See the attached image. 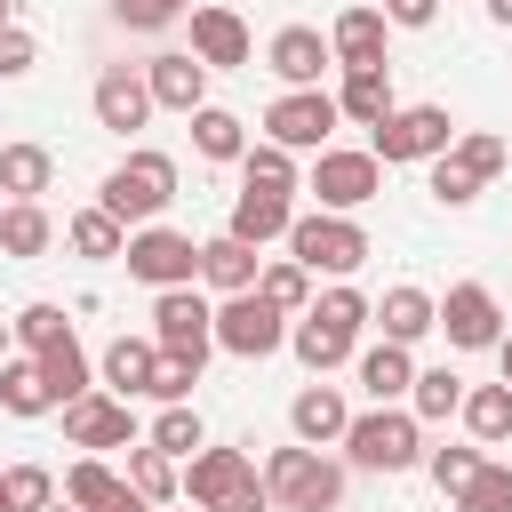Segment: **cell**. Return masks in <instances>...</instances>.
<instances>
[{
  "mask_svg": "<svg viewBox=\"0 0 512 512\" xmlns=\"http://www.w3.org/2000/svg\"><path fill=\"white\" fill-rule=\"evenodd\" d=\"M448 512H512V464H496V456H488V464H480V480H472Z\"/></svg>",
  "mask_w": 512,
  "mask_h": 512,
  "instance_id": "f6af8a7d",
  "label": "cell"
},
{
  "mask_svg": "<svg viewBox=\"0 0 512 512\" xmlns=\"http://www.w3.org/2000/svg\"><path fill=\"white\" fill-rule=\"evenodd\" d=\"M144 440H152L160 456L192 464V456L208 448V424H200V408H192V400H176V408H160V416H152V432H144Z\"/></svg>",
  "mask_w": 512,
  "mask_h": 512,
  "instance_id": "836d02e7",
  "label": "cell"
},
{
  "mask_svg": "<svg viewBox=\"0 0 512 512\" xmlns=\"http://www.w3.org/2000/svg\"><path fill=\"white\" fill-rule=\"evenodd\" d=\"M56 504V472L48 464H8L0 472V512H48Z\"/></svg>",
  "mask_w": 512,
  "mask_h": 512,
  "instance_id": "7bdbcfd3",
  "label": "cell"
},
{
  "mask_svg": "<svg viewBox=\"0 0 512 512\" xmlns=\"http://www.w3.org/2000/svg\"><path fill=\"white\" fill-rule=\"evenodd\" d=\"M88 104H96V128H112V136L144 128V120H152L144 64H104V72H96V88H88Z\"/></svg>",
  "mask_w": 512,
  "mask_h": 512,
  "instance_id": "2e32d148",
  "label": "cell"
},
{
  "mask_svg": "<svg viewBox=\"0 0 512 512\" xmlns=\"http://www.w3.org/2000/svg\"><path fill=\"white\" fill-rule=\"evenodd\" d=\"M96 208H112L128 232L160 224V216L176 208V160H168V152H152V144H136V152L96 184Z\"/></svg>",
  "mask_w": 512,
  "mask_h": 512,
  "instance_id": "6da1fadb",
  "label": "cell"
},
{
  "mask_svg": "<svg viewBox=\"0 0 512 512\" xmlns=\"http://www.w3.org/2000/svg\"><path fill=\"white\" fill-rule=\"evenodd\" d=\"M384 32H392V16L384 8H344L336 24H328V48H336V72H352V64H384Z\"/></svg>",
  "mask_w": 512,
  "mask_h": 512,
  "instance_id": "603a6c76",
  "label": "cell"
},
{
  "mask_svg": "<svg viewBox=\"0 0 512 512\" xmlns=\"http://www.w3.org/2000/svg\"><path fill=\"white\" fill-rule=\"evenodd\" d=\"M496 368H504V384H512V328H504V344H496Z\"/></svg>",
  "mask_w": 512,
  "mask_h": 512,
  "instance_id": "db71d44e",
  "label": "cell"
},
{
  "mask_svg": "<svg viewBox=\"0 0 512 512\" xmlns=\"http://www.w3.org/2000/svg\"><path fill=\"white\" fill-rule=\"evenodd\" d=\"M40 384L56 392V408H72V400H88V392H96V360L80 352V336H64V344H48V352H40Z\"/></svg>",
  "mask_w": 512,
  "mask_h": 512,
  "instance_id": "83f0119b",
  "label": "cell"
},
{
  "mask_svg": "<svg viewBox=\"0 0 512 512\" xmlns=\"http://www.w3.org/2000/svg\"><path fill=\"white\" fill-rule=\"evenodd\" d=\"M264 480V464L248 456V448H200L192 464H184V496H192V512H216V504H232L240 488H256Z\"/></svg>",
  "mask_w": 512,
  "mask_h": 512,
  "instance_id": "7c38bea8",
  "label": "cell"
},
{
  "mask_svg": "<svg viewBox=\"0 0 512 512\" xmlns=\"http://www.w3.org/2000/svg\"><path fill=\"white\" fill-rule=\"evenodd\" d=\"M464 392H472V384H464L456 368H416V392H408V416H416V424H448V416L464 408Z\"/></svg>",
  "mask_w": 512,
  "mask_h": 512,
  "instance_id": "d6a6232c",
  "label": "cell"
},
{
  "mask_svg": "<svg viewBox=\"0 0 512 512\" xmlns=\"http://www.w3.org/2000/svg\"><path fill=\"white\" fill-rule=\"evenodd\" d=\"M288 352H296V360H304L312 376H328V368H344V360H352L360 344H352V336H336V328H320V320L304 312V320L288 328Z\"/></svg>",
  "mask_w": 512,
  "mask_h": 512,
  "instance_id": "74e56055",
  "label": "cell"
},
{
  "mask_svg": "<svg viewBox=\"0 0 512 512\" xmlns=\"http://www.w3.org/2000/svg\"><path fill=\"white\" fill-rule=\"evenodd\" d=\"M376 328H384V344H424V336L440 328V296H424L416 280H400V288H384Z\"/></svg>",
  "mask_w": 512,
  "mask_h": 512,
  "instance_id": "cb8c5ba5",
  "label": "cell"
},
{
  "mask_svg": "<svg viewBox=\"0 0 512 512\" xmlns=\"http://www.w3.org/2000/svg\"><path fill=\"white\" fill-rule=\"evenodd\" d=\"M192 152L216 160V168H224V160L240 168V152H248V120L224 112V104H200V112H192Z\"/></svg>",
  "mask_w": 512,
  "mask_h": 512,
  "instance_id": "f546056e",
  "label": "cell"
},
{
  "mask_svg": "<svg viewBox=\"0 0 512 512\" xmlns=\"http://www.w3.org/2000/svg\"><path fill=\"white\" fill-rule=\"evenodd\" d=\"M264 64H272L288 88H320V72H336V48H328V32H312V24H280V32L264 40Z\"/></svg>",
  "mask_w": 512,
  "mask_h": 512,
  "instance_id": "ac0fdd59",
  "label": "cell"
},
{
  "mask_svg": "<svg viewBox=\"0 0 512 512\" xmlns=\"http://www.w3.org/2000/svg\"><path fill=\"white\" fill-rule=\"evenodd\" d=\"M64 240H72V256H88V264H120V256H128V224H120L112 208H96V200L64 224Z\"/></svg>",
  "mask_w": 512,
  "mask_h": 512,
  "instance_id": "4316f807",
  "label": "cell"
},
{
  "mask_svg": "<svg viewBox=\"0 0 512 512\" xmlns=\"http://www.w3.org/2000/svg\"><path fill=\"white\" fill-rule=\"evenodd\" d=\"M288 312L280 304H264L256 288L248 296H216V352H232V360H272V352H288Z\"/></svg>",
  "mask_w": 512,
  "mask_h": 512,
  "instance_id": "ba28073f",
  "label": "cell"
},
{
  "mask_svg": "<svg viewBox=\"0 0 512 512\" xmlns=\"http://www.w3.org/2000/svg\"><path fill=\"white\" fill-rule=\"evenodd\" d=\"M256 296H264V304H280L288 320H304V312H312V272H304L296 256H280V264H264Z\"/></svg>",
  "mask_w": 512,
  "mask_h": 512,
  "instance_id": "ab89813d",
  "label": "cell"
},
{
  "mask_svg": "<svg viewBox=\"0 0 512 512\" xmlns=\"http://www.w3.org/2000/svg\"><path fill=\"white\" fill-rule=\"evenodd\" d=\"M128 488H136L144 504H176V496H184V464L160 456L152 440H136V448H128Z\"/></svg>",
  "mask_w": 512,
  "mask_h": 512,
  "instance_id": "1f68e13d",
  "label": "cell"
},
{
  "mask_svg": "<svg viewBox=\"0 0 512 512\" xmlns=\"http://www.w3.org/2000/svg\"><path fill=\"white\" fill-rule=\"evenodd\" d=\"M64 440L72 448H88V456H104V448H136V416H128V400L120 392H88V400H72L64 408Z\"/></svg>",
  "mask_w": 512,
  "mask_h": 512,
  "instance_id": "5bb4252c",
  "label": "cell"
},
{
  "mask_svg": "<svg viewBox=\"0 0 512 512\" xmlns=\"http://www.w3.org/2000/svg\"><path fill=\"white\" fill-rule=\"evenodd\" d=\"M304 192H312L328 216H360V208L384 192V160H376L368 144H328V152H312Z\"/></svg>",
  "mask_w": 512,
  "mask_h": 512,
  "instance_id": "277c9868",
  "label": "cell"
},
{
  "mask_svg": "<svg viewBox=\"0 0 512 512\" xmlns=\"http://www.w3.org/2000/svg\"><path fill=\"white\" fill-rule=\"evenodd\" d=\"M488 24H504V32H512V0H488Z\"/></svg>",
  "mask_w": 512,
  "mask_h": 512,
  "instance_id": "f5cc1de1",
  "label": "cell"
},
{
  "mask_svg": "<svg viewBox=\"0 0 512 512\" xmlns=\"http://www.w3.org/2000/svg\"><path fill=\"white\" fill-rule=\"evenodd\" d=\"M104 512H160V504H144V496H136V488H120V496H112V504H104Z\"/></svg>",
  "mask_w": 512,
  "mask_h": 512,
  "instance_id": "816d5d0a",
  "label": "cell"
},
{
  "mask_svg": "<svg viewBox=\"0 0 512 512\" xmlns=\"http://www.w3.org/2000/svg\"><path fill=\"white\" fill-rule=\"evenodd\" d=\"M352 384L368 392V408H400L408 392H416V360H408V344H360L352 352Z\"/></svg>",
  "mask_w": 512,
  "mask_h": 512,
  "instance_id": "d6986e66",
  "label": "cell"
},
{
  "mask_svg": "<svg viewBox=\"0 0 512 512\" xmlns=\"http://www.w3.org/2000/svg\"><path fill=\"white\" fill-rule=\"evenodd\" d=\"M288 432L304 440V448H344V432H352V400H344V384H304L296 400H288Z\"/></svg>",
  "mask_w": 512,
  "mask_h": 512,
  "instance_id": "e0dca14e",
  "label": "cell"
},
{
  "mask_svg": "<svg viewBox=\"0 0 512 512\" xmlns=\"http://www.w3.org/2000/svg\"><path fill=\"white\" fill-rule=\"evenodd\" d=\"M384 16H392L400 32H424V24L440 16V0H384Z\"/></svg>",
  "mask_w": 512,
  "mask_h": 512,
  "instance_id": "f907efd6",
  "label": "cell"
},
{
  "mask_svg": "<svg viewBox=\"0 0 512 512\" xmlns=\"http://www.w3.org/2000/svg\"><path fill=\"white\" fill-rule=\"evenodd\" d=\"M344 128L336 112V88H280L264 104V144H288V152H328Z\"/></svg>",
  "mask_w": 512,
  "mask_h": 512,
  "instance_id": "8992f818",
  "label": "cell"
},
{
  "mask_svg": "<svg viewBox=\"0 0 512 512\" xmlns=\"http://www.w3.org/2000/svg\"><path fill=\"white\" fill-rule=\"evenodd\" d=\"M120 488H128V472H112L104 456H80V464L64 472V504H80V512H104Z\"/></svg>",
  "mask_w": 512,
  "mask_h": 512,
  "instance_id": "f35d334b",
  "label": "cell"
},
{
  "mask_svg": "<svg viewBox=\"0 0 512 512\" xmlns=\"http://www.w3.org/2000/svg\"><path fill=\"white\" fill-rule=\"evenodd\" d=\"M288 256L320 280H352L368 256H376V240H368V224L360 216H328V208H296V224H288Z\"/></svg>",
  "mask_w": 512,
  "mask_h": 512,
  "instance_id": "7a4b0ae2",
  "label": "cell"
},
{
  "mask_svg": "<svg viewBox=\"0 0 512 512\" xmlns=\"http://www.w3.org/2000/svg\"><path fill=\"white\" fill-rule=\"evenodd\" d=\"M152 344L176 352V360H192V368H208V352H216V304L200 288H160L152 296Z\"/></svg>",
  "mask_w": 512,
  "mask_h": 512,
  "instance_id": "30bf717a",
  "label": "cell"
},
{
  "mask_svg": "<svg viewBox=\"0 0 512 512\" xmlns=\"http://www.w3.org/2000/svg\"><path fill=\"white\" fill-rule=\"evenodd\" d=\"M344 456L360 472H416L424 464V424L408 408H360L344 432Z\"/></svg>",
  "mask_w": 512,
  "mask_h": 512,
  "instance_id": "5b68a950",
  "label": "cell"
},
{
  "mask_svg": "<svg viewBox=\"0 0 512 512\" xmlns=\"http://www.w3.org/2000/svg\"><path fill=\"white\" fill-rule=\"evenodd\" d=\"M424 192H432L440 208H472V200H480V176H472V168H456V160H432Z\"/></svg>",
  "mask_w": 512,
  "mask_h": 512,
  "instance_id": "bcb514c9",
  "label": "cell"
},
{
  "mask_svg": "<svg viewBox=\"0 0 512 512\" xmlns=\"http://www.w3.org/2000/svg\"><path fill=\"white\" fill-rule=\"evenodd\" d=\"M152 368H160V344L152 336H112L104 360H96V384L120 392V400H144L152 392Z\"/></svg>",
  "mask_w": 512,
  "mask_h": 512,
  "instance_id": "7402d4cb",
  "label": "cell"
},
{
  "mask_svg": "<svg viewBox=\"0 0 512 512\" xmlns=\"http://www.w3.org/2000/svg\"><path fill=\"white\" fill-rule=\"evenodd\" d=\"M144 88H152V112H200L208 104V64L192 56V48H160L152 64H144Z\"/></svg>",
  "mask_w": 512,
  "mask_h": 512,
  "instance_id": "9a60e30c",
  "label": "cell"
},
{
  "mask_svg": "<svg viewBox=\"0 0 512 512\" xmlns=\"http://www.w3.org/2000/svg\"><path fill=\"white\" fill-rule=\"evenodd\" d=\"M56 184V152L48 144H0V192L8 200H40Z\"/></svg>",
  "mask_w": 512,
  "mask_h": 512,
  "instance_id": "4dcf8cb0",
  "label": "cell"
},
{
  "mask_svg": "<svg viewBox=\"0 0 512 512\" xmlns=\"http://www.w3.org/2000/svg\"><path fill=\"white\" fill-rule=\"evenodd\" d=\"M264 488H272V512H336L344 504V464L296 440V448L264 456Z\"/></svg>",
  "mask_w": 512,
  "mask_h": 512,
  "instance_id": "3957f363",
  "label": "cell"
},
{
  "mask_svg": "<svg viewBox=\"0 0 512 512\" xmlns=\"http://www.w3.org/2000/svg\"><path fill=\"white\" fill-rule=\"evenodd\" d=\"M456 416H464V432H472L480 448H504V440H512V384H504V376H496V384H472Z\"/></svg>",
  "mask_w": 512,
  "mask_h": 512,
  "instance_id": "f1b7e54d",
  "label": "cell"
},
{
  "mask_svg": "<svg viewBox=\"0 0 512 512\" xmlns=\"http://www.w3.org/2000/svg\"><path fill=\"white\" fill-rule=\"evenodd\" d=\"M288 224H296V192H256V184H240V192H232V216H224V232H232L240 248L288 240Z\"/></svg>",
  "mask_w": 512,
  "mask_h": 512,
  "instance_id": "ffe728a7",
  "label": "cell"
},
{
  "mask_svg": "<svg viewBox=\"0 0 512 512\" xmlns=\"http://www.w3.org/2000/svg\"><path fill=\"white\" fill-rule=\"evenodd\" d=\"M192 384H200V368H192V360H176V352H160V368H152V392H144V400L176 408V400H192Z\"/></svg>",
  "mask_w": 512,
  "mask_h": 512,
  "instance_id": "c3c4849f",
  "label": "cell"
},
{
  "mask_svg": "<svg viewBox=\"0 0 512 512\" xmlns=\"http://www.w3.org/2000/svg\"><path fill=\"white\" fill-rule=\"evenodd\" d=\"M8 24H16V0H0V32H8Z\"/></svg>",
  "mask_w": 512,
  "mask_h": 512,
  "instance_id": "9f6ffc18",
  "label": "cell"
},
{
  "mask_svg": "<svg viewBox=\"0 0 512 512\" xmlns=\"http://www.w3.org/2000/svg\"><path fill=\"white\" fill-rule=\"evenodd\" d=\"M480 464H488V448H480V440H472V448H424V472H432V488H440L448 504L480 480Z\"/></svg>",
  "mask_w": 512,
  "mask_h": 512,
  "instance_id": "b9f144b4",
  "label": "cell"
},
{
  "mask_svg": "<svg viewBox=\"0 0 512 512\" xmlns=\"http://www.w3.org/2000/svg\"><path fill=\"white\" fill-rule=\"evenodd\" d=\"M184 8H192V0H112V24H128V32H168Z\"/></svg>",
  "mask_w": 512,
  "mask_h": 512,
  "instance_id": "7dc6e473",
  "label": "cell"
},
{
  "mask_svg": "<svg viewBox=\"0 0 512 512\" xmlns=\"http://www.w3.org/2000/svg\"><path fill=\"white\" fill-rule=\"evenodd\" d=\"M32 64H40V40H32L24 24H8V32H0V80H24Z\"/></svg>",
  "mask_w": 512,
  "mask_h": 512,
  "instance_id": "681fc988",
  "label": "cell"
},
{
  "mask_svg": "<svg viewBox=\"0 0 512 512\" xmlns=\"http://www.w3.org/2000/svg\"><path fill=\"white\" fill-rule=\"evenodd\" d=\"M8 328H16V352H24V360H40L48 344H64V336H72L64 304H24V312H8Z\"/></svg>",
  "mask_w": 512,
  "mask_h": 512,
  "instance_id": "60d3db41",
  "label": "cell"
},
{
  "mask_svg": "<svg viewBox=\"0 0 512 512\" xmlns=\"http://www.w3.org/2000/svg\"><path fill=\"white\" fill-rule=\"evenodd\" d=\"M440 336H448L456 352H496V344H504V304H496V288L456 280V288L440 296Z\"/></svg>",
  "mask_w": 512,
  "mask_h": 512,
  "instance_id": "8fae6325",
  "label": "cell"
},
{
  "mask_svg": "<svg viewBox=\"0 0 512 512\" xmlns=\"http://www.w3.org/2000/svg\"><path fill=\"white\" fill-rule=\"evenodd\" d=\"M48 248H56V216H48L40 200H8V208H0V256L32 264V256H48Z\"/></svg>",
  "mask_w": 512,
  "mask_h": 512,
  "instance_id": "484cf974",
  "label": "cell"
},
{
  "mask_svg": "<svg viewBox=\"0 0 512 512\" xmlns=\"http://www.w3.org/2000/svg\"><path fill=\"white\" fill-rule=\"evenodd\" d=\"M312 320L360 344V328H376V304H368V296H360L352 280H336V288H320V296H312Z\"/></svg>",
  "mask_w": 512,
  "mask_h": 512,
  "instance_id": "8d00e7d4",
  "label": "cell"
},
{
  "mask_svg": "<svg viewBox=\"0 0 512 512\" xmlns=\"http://www.w3.org/2000/svg\"><path fill=\"white\" fill-rule=\"evenodd\" d=\"M200 280H208L216 296H248V288L264 280V256L240 248L232 232H216V240H200Z\"/></svg>",
  "mask_w": 512,
  "mask_h": 512,
  "instance_id": "d4e9b609",
  "label": "cell"
},
{
  "mask_svg": "<svg viewBox=\"0 0 512 512\" xmlns=\"http://www.w3.org/2000/svg\"><path fill=\"white\" fill-rule=\"evenodd\" d=\"M160 512H168V504H160Z\"/></svg>",
  "mask_w": 512,
  "mask_h": 512,
  "instance_id": "680465c9",
  "label": "cell"
},
{
  "mask_svg": "<svg viewBox=\"0 0 512 512\" xmlns=\"http://www.w3.org/2000/svg\"><path fill=\"white\" fill-rule=\"evenodd\" d=\"M336 112H344L352 128H384V120L400 112V96H392V64H352V72L336 80Z\"/></svg>",
  "mask_w": 512,
  "mask_h": 512,
  "instance_id": "44dd1931",
  "label": "cell"
},
{
  "mask_svg": "<svg viewBox=\"0 0 512 512\" xmlns=\"http://www.w3.org/2000/svg\"><path fill=\"white\" fill-rule=\"evenodd\" d=\"M448 144H456V120H448V104H400L384 128H368V152L384 160V168H408V160H448Z\"/></svg>",
  "mask_w": 512,
  "mask_h": 512,
  "instance_id": "52a82bcc",
  "label": "cell"
},
{
  "mask_svg": "<svg viewBox=\"0 0 512 512\" xmlns=\"http://www.w3.org/2000/svg\"><path fill=\"white\" fill-rule=\"evenodd\" d=\"M448 160H456V168H472V176L488 184V176H496V168L512 160V144H504V136H488V128H464V136L448 144Z\"/></svg>",
  "mask_w": 512,
  "mask_h": 512,
  "instance_id": "ee69618b",
  "label": "cell"
},
{
  "mask_svg": "<svg viewBox=\"0 0 512 512\" xmlns=\"http://www.w3.org/2000/svg\"><path fill=\"white\" fill-rule=\"evenodd\" d=\"M0 408H8V416H24V424L56 408V392L40 384V360H24V352H16V360H0Z\"/></svg>",
  "mask_w": 512,
  "mask_h": 512,
  "instance_id": "e575fe53",
  "label": "cell"
},
{
  "mask_svg": "<svg viewBox=\"0 0 512 512\" xmlns=\"http://www.w3.org/2000/svg\"><path fill=\"white\" fill-rule=\"evenodd\" d=\"M0 360H16V328L8 320H0Z\"/></svg>",
  "mask_w": 512,
  "mask_h": 512,
  "instance_id": "11a10c76",
  "label": "cell"
},
{
  "mask_svg": "<svg viewBox=\"0 0 512 512\" xmlns=\"http://www.w3.org/2000/svg\"><path fill=\"white\" fill-rule=\"evenodd\" d=\"M48 512H80V504H64V496H56V504H48Z\"/></svg>",
  "mask_w": 512,
  "mask_h": 512,
  "instance_id": "6f0895ef",
  "label": "cell"
},
{
  "mask_svg": "<svg viewBox=\"0 0 512 512\" xmlns=\"http://www.w3.org/2000/svg\"><path fill=\"white\" fill-rule=\"evenodd\" d=\"M128 280H144L152 296L160 288H192L200 280V240L192 232H176V224H144V232H128Z\"/></svg>",
  "mask_w": 512,
  "mask_h": 512,
  "instance_id": "9c48e42d",
  "label": "cell"
},
{
  "mask_svg": "<svg viewBox=\"0 0 512 512\" xmlns=\"http://www.w3.org/2000/svg\"><path fill=\"white\" fill-rule=\"evenodd\" d=\"M240 184H256V192H296V184H304V168H296V152H288V144H264V136H256V144L240 152Z\"/></svg>",
  "mask_w": 512,
  "mask_h": 512,
  "instance_id": "d590c367",
  "label": "cell"
},
{
  "mask_svg": "<svg viewBox=\"0 0 512 512\" xmlns=\"http://www.w3.org/2000/svg\"><path fill=\"white\" fill-rule=\"evenodd\" d=\"M192 56H200L208 72H240V64H256V32H248V16L224 8V0L192 8Z\"/></svg>",
  "mask_w": 512,
  "mask_h": 512,
  "instance_id": "4fadbf2b",
  "label": "cell"
}]
</instances>
